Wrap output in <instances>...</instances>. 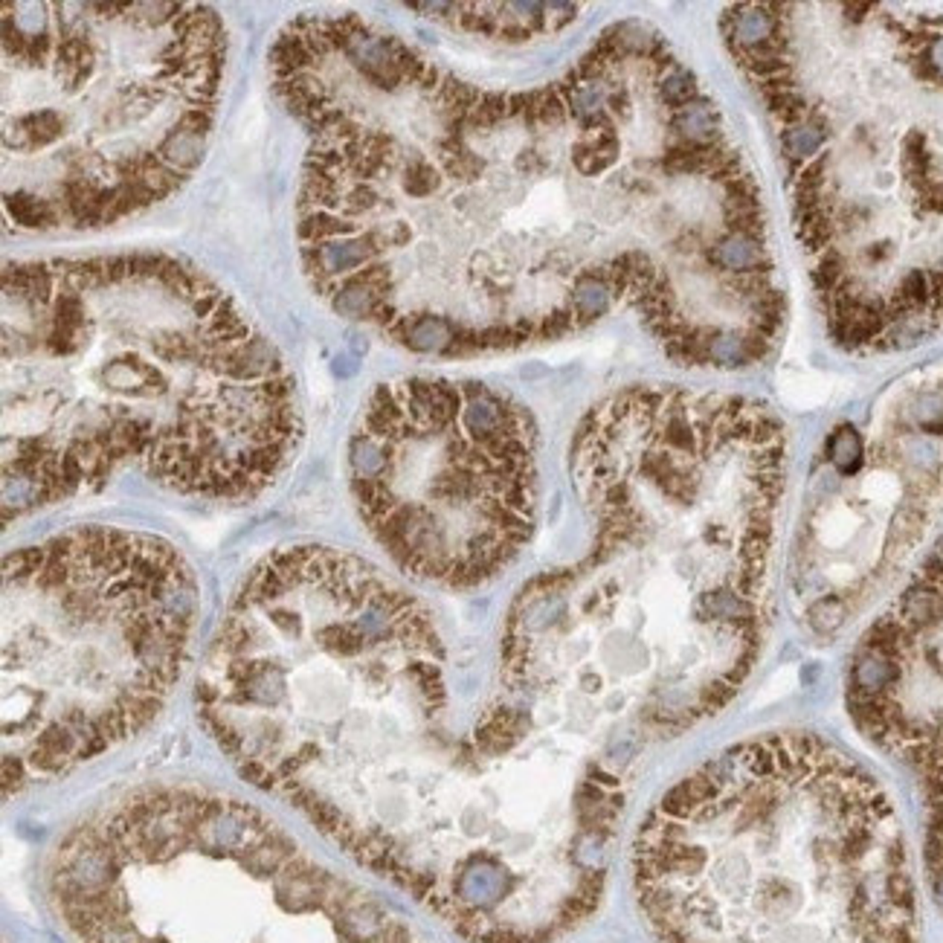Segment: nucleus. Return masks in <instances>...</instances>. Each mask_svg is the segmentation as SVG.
Returning <instances> with one entry per match:
<instances>
[{"label":"nucleus","mask_w":943,"mask_h":943,"mask_svg":"<svg viewBox=\"0 0 943 943\" xmlns=\"http://www.w3.org/2000/svg\"><path fill=\"white\" fill-rule=\"evenodd\" d=\"M233 766L470 943H549L595 912L624 775L531 699L462 723L433 616L328 546L265 557L195 685Z\"/></svg>","instance_id":"1"},{"label":"nucleus","mask_w":943,"mask_h":943,"mask_svg":"<svg viewBox=\"0 0 943 943\" xmlns=\"http://www.w3.org/2000/svg\"><path fill=\"white\" fill-rule=\"evenodd\" d=\"M4 523L140 468L244 499L300 444L296 383L244 311L169 256L4 270Z\"/></svg>","instance_id":"2"},{"label":"nucleus","mask_w":943,"mask_h":943,"mask_svg":"<svg viewBox=\"0 0 943 943\" xmlns=\"http://www.w3.org/2000/svg\"><path fill=\"white\" fill-rule=\"evenodd\" d=\"M659 943H920L906 833L876 778L810 731L717 752L633 842Z\"/></svg>","instance_id":"3"},{"label":"nucleus","mask_w":943,"mask_h":943,"mask_svg":"<svg viewBox=\"0 0 943 943\" xmlns=\"http://www.w3.org/2000/svg\"><path fill=\"white\" fill-rule=\"evenodd\" d=\"M197 580L172 543L87 525L4 561V793L151 726L189 656Z\"/></svg>","instance_id":"4"},{"label":"nucleus","mask_w":943,"mask_h":943,"mask_svg":"<svg viewBox=\"0 0 943 943\" xmlns=\"http://www.w3.org/2000/svg\"><path fill=\"white\" fill-rule=\"evenodd\" d=\"M348 476L392 561L451 589L499 575L534 531V421L482 383L378 387L348 442Z\"/></svg>","instance_id":"5"},{"label":"nucleus","mask_w":943,"mask_h":943,"mask_svg":"<svg viewBox=\"0 0 943 943\" xmlns=\"http://www.w3.org/2000/svg\"><path fill=\"white\" fill-rule=\"evenodd\" d=\"M784 6L778 4H743L723 12L720 27L729 50H755L772 41L784 29Z\"/></svg>","instance_id":"6"},{"label":"nucleus","mask_w":943,"mask_h":943,"mask_svg":"<svg viewBox=\"0 0 943 943\" xmlns=\"http://www.w3.org/2000/svg\"><path fill=\"white\" fill-rule=\"evenodd\" d=\"M706 265L720 276H749V273H772V259L763 238L747 233H720L706 247Z\"/></svg>","instance_id":"7"},{"label":"nucleus","mask_w":943,"mask_h":943,"mask_svg":"<svg viewBox=\"0 0 943 943\" xmlns=\"http://www.w3.org/2000/svg\"><path fill=\"white\" fill-rule=\"evenodd\" d=\"M772 343L752 332H731V328H711L706 340V364L720 369H743L770 355Z\"/></svg>","instance_id":"8"},{"label":"nucleus","mask_w":943,"mask_h":943,"mask_svg":"<svg viewBox=\"0 0 943 943\" xmlns=\"http://www.w3.org/2000/svg\"><path fill=\"white\" fill-rule=\"evenodd\" d=\"M612 302H616V293H612L610 282L601 276V265L587 268L572 284H569L566 305H569V311L575 314L580 328L595 323L598 316L610 314Z\"/></svg>","instance_id":"9"},{"label":"nucleus","mask_w":943,"mask_h":943,"mask_svg":"<svg viewBox=\"0 0 943 943\" xmlns=\"http://www.w3.org/2000/svg\"><path fill=\"white\" fill-rule=\"evenodd\" d=\"M667 131L679 142H691V146H711V142H723L720 134V111L708 99L699 96L697 102H691L679 111L667 114Z\"/></svg>","instance_id":"10"},{"label":"nucleus","mask_w":943,"mask_h":943,"mask_svg":"<svg viewBox=\"0 0 943 943\" xmlns=\"http://www.w3.org/2000/svg\"><path fill=\"white\" fill-rule=\"evenodd\" d=\"M825 142H827V123L816 111L810 114L804 123L781 128V151L789 163V178H793L804 163L819 157L821 148H825Z\"/></svg>","instance_id":"11"},{"label":"nucleus","mask_w":943,"mask_h":943,"mask_svg":"<svg viewBox=\"0 0 943 943\" xmlns=\"http://www.w3.org/2000/svg\"><path fill=\"white\" fill-rule=\"evenodd\" d=\"M653 91H656V99H659V105L665 108L667 114H674V111H679V108H685V105L697 102V99H699V84L694 79V73H688L685 68H679V64H674V68H667L665 73H659Z\"/></svg>","instance_id":"12"},{"label":"nucleus","mask_w":943,"mask_h":943,"mask_svg":"<svg viewBox=\"0 0 943 943\" xmlns=\"http://www.w3.org/2000/svg\"><path fill=\"white\" fill-rule=\"evenodd\" d=\"M827 456L833 468L839 470L842 476H853L857 470L862 468L865 462V444H862V436L853 430V427H839L836 433L830 436L827 442Z\"/></svg>","instance_id":"13"},{"label":"nucleus","mask_w":943,"mask_h":943,"mask_svg":"<svg viewBox=\"0 0 943 943\" xmlns=\"http://www.w3.org/2000/svg\"><path fill=\"white\" fill-rule=\"evenodd\" d=\"M903 172L908 174V180H915L917 189H923L931 180V172H935V157L926 146V134L923 131H912L903 140Z\"/></svg>","instance_id":"14"},{"label":"nucleus","mask_w":943,"mask_h":943,"mask_svg":"<svg viewBox=\"0 0 943 943\" xmlns=\"http://www.w3.org/2000/svg\"><path fill=\"white\" fill-rule=\"evenodd\" d=\"M807 621H810V627H813L816 633H821V635L836 633L842 624L848 621L845 598H842V595H821V598H816L813 604H810V610H807Z\"/></svg>","instance_id":"15"}]
</instances>
